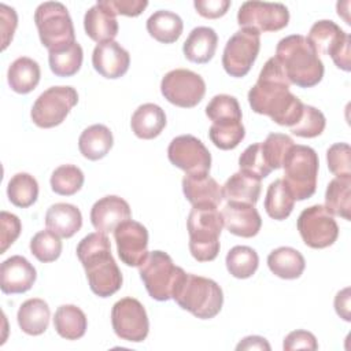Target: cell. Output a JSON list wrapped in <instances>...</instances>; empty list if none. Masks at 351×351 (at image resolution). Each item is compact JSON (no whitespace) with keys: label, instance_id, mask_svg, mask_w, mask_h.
Instances as JSON below:
<instances>
[{"label":"cell","instance_id":"obj_1","mask_svg":"<svg viewBox=\"0 0 351 351\" xmlns=\"http://www.w3.org/2000/svg\"><path fill=\"white\" fill-rule=\"evenodd\" d=\"M291 82L280 62L273 56L263 64L256 84L248 92V103L254 112L267 115L281 126L298 123L303 112L302 100L289 90Z\"/></svg>","mask_w":351,"mask_h":351},{"label":"cell","instance_id":"obj_2","mask_svg":"<svg viewBox=\"0 0 351 351\" xmlns=\"http://www.w3.org/2000/svg\"><path fill=\"white\" fill-rule=\"evenodd\" d=\"M77 256L82 263L90 291L99 298H108L122 287V273L112 258L107 234L95 232L77 245Z\"/></svg>","mask_w":351,"mask_h":351},{"label":"cell","instance_id":"obj_3","mask_svg":"<svg viewBox=\"0 0 351 351\" xmlns=\"http://www.w3.org/2000/svg\"><path fill=\"white\" fill-rule=\"evenodd\" d=\"M282 66L291 84L300 88L315 86L324 77V63L302 34H291L281 38L274 56Z\"/></svg>","mask_w":351,"mask_h":351},{"label":"cell","instance_id":"obj_4","mask_svg":"<svg viewBox=\"0 0 351 351\" xmlns=\"http://www.w3.org/2000/svg\"><path fill=\"white\" fill-rule=\"evenodd\" d=\"M171 299L200 319L214 318L223 304L222 289L214 280L189 273L181 276Z\"/></svg>","mask_w":351,"mask_h":351},{"label":"cell","instance_id":"obj_5","mask_svg":"<svg viewBox=\"0 0 351 351\" xmlns=\"http://www.w3.org/2000/svg\"><path fill=\"white\" fill-rule=\"evenodd\" d=\"M189 251L197 262L214 261L219 252L222 214L214 206H193L186 221Z\"/></svg>","mask_w":351,"mask_h":351},{"label":"cell","instance_id":"obj_6","mask_svg":"<svg viewBox=\"0 0 351 351\" xmlns=\"http://www.w3.org/2000/svg\"><path fill=\"white\" fill-rule=\"evenodd\" d=\"M318 165V155L311 147L293 144L288 151L282 162V180L295 200H306L314 195L317 189Z\"/></svg>","mask_w":351,"mask_h":351},{"label":"cell","instance_id":"obj_7","mask_svg":"<svg viewBox=\"0 0 351 351\" xmlns=\"http://www.w3.org/2000/svg\"><path fill=\"white\" fill-rule=\"evenodd\" d=\"M34 23L40 41L48 52L62 49L75 43L71 16L66 5L59 1L41 3L34 12Z\"/></svg>","mask_w":351,"mask_h":351},{"label":"cell","instance_id":"obj_8","mask_svg":"<svg viewBox=\"0 0 351 351\" xmlns=\"http://www.w3.org/2000/svg\"><path fill=\"white\" fill-rule=\"evenodd\" d=\"M138 273L148 295L155 300L166 302L171 299L176 284L185 271L173 263L169 254L156 250L148 252L144 262L138 266Z\"/></svg>","mask_w":351,"mask_h":351},{"label":"cell","instance_id":"obj_9","mask_svg":"<svg viewBox=\"0 0 351 351\" xmlns=\"http://www.w3.org/2000/svg\"><path fill=\"white\" fill-rule=\"evenodd\" d=\"M78 103V93L73 86H51L33 103L30 117L36 126L49 129L60 125L71 108Z\"/></svg>","mask_w":351,"mask_h":351},{"label":"cell","instance_id":"obj_10","mask_svg":"<svg viewBox=\"0 0 351 351\" xmlns=\"http://www.w3.org/2000/svg\"><path fill=\"white\" fill-rule=\"evenodd\" d=\"M307 40L317 52V55H329L339 69L350 71L351 38L333 21H317L310 27Z\"/></svg>","mask_w":351,"mask_h":351},{"label":"cell","instance_id":"obj_11","mask_svg":"<svg viewBox=\"0 0 351 351\" xmlns=\"http://www.w3.org/2000/svg\"><path fill=\"white\" fill-rule=\"evenodd\" d=\"M261 49V33L243 27L226 43L222 55V66L230 77L241 78L248 74Z\"/></svg>","mask_w":351,"mask_h":351},{"label":"cell","instance_id":"obj_12","mask_svg":"<svg viewBox=\"0 0 351 351\" xmlns=\"http://www.w3.org/2000/svg\"><path fill=\"white\" fill-rule=\"evenodd\" d=\"M163 97L182 108L197 106L206 93V82L197 73L186 69H176L165 74L160 81Z\"/></svg>","mask_w":351,"mask_h":351},{"label":"cell","instance_id":"obj_13","mask_svg":"<svg viewBox=\"0 0 351 351\" xmlns=\"http://www.w3.org/2000/svg\"><path fill=\"white\" fill-rule=\"evenodd\" d=\"M296 226L302 240L310 248H326L339 237L337 222L325 206L321 204L304 208L298 218Z\"/></svg>","mask_w":351,"mask_h":351},{"label":"cell","instance_id":"obj_14","mask_svg":"<svg viewBox=\"0 0 351 351\" xmlns=\"http://www.w3.org/2000/svg\"><path fill=\"white\" fill-rule=\"evenodd\" d=\"M111 324L115 335L122 340L141 343L148 336L147 311L134 298H123L112 306Z\"/></svg>","mask_w":351,"mask_h":351},{"label":"cell","instance_id":"obj_15","mask_svg":"<svg viewBox=\"0 0 351 351\" xmlns=\"http://www.w3.org/2000/svg\"><path fill=\"white\" fill-rule=\"evenodd\" d=\"M167 156L171 165L189 176L208 174L211 167V154L207 147L192 134L174 137L167 148Z\"/></svg>","mask_w":351,"mask_h":351},{"label":"cell","instance_id":"obj_16","mask_svg":"<svg viewBox=\"0 0 351 351\" xmlns=\"http://www.w3.org/2000/svg\"><path fill=\"white\" fill-rule=\"evenodd\" d=\"M289 22V11L281 3L245 1L237 12V23L259 33L278 32Z\"/></svg>","mask_w":351,"mask_h":351},{"label":"cell","instance_id":"obj_17","mask_svg":"<svg viewBox=\"0 0 351 351\" xmlns=\"http://www.w3.org/2000/svg\"><path fill=\"white\" fill-rule=\"evenodd\" d=\"M117 252L126 266L138 267L148 255V230L133 219L121 222L114 230Z\"/></svg>","mask_w":351,"mask_h":351},{"label":"cell","instance_id":"obj_18","mask_svg":"<svg viewBox=\"0 0 351 351\" xmlns=\"http://www.w3.org/2000/svg\"><path fill=\"white\" fill-rule=\"evenodd\" d=\"M223 226L234 236L254 237L259 233L262 218L254 204L241 202H226L222 211Z\"/></svg>","mask_w":351,"mask_h":351},{"label":"cell","instance_id":"obj_19","mask_svg":"<svg viewBox=\"0 0 351 351\" xmlns=\"http://www.w3.org/2000/svg\"><path fill=\"white\" fill-rule=\"evenodd\" d=\"M36 278V269L25 256H10L0 266V288L3 293H23L33 287Z\"/></svg>","mask_w":351,"mask_h":351},{"label":"cell","instance_id":"obj_20","mask_svg":"<svg viewBox=\"0 0 351 351\" xmlns=\"http://www.w3.org/2000/svg\"><path fill=\"white\" fill-rule=\"evenodd\" d=\"M93 69L104 78L115 80L126 74L130 66L129 52L117 41L97 44L92 53Z\"/></svg>","mask_w":351,"mask_h":351},{"label":"cell","instance_id":"obj_21","mask_svg":"<svg viewBox=\"0 0 351 351\" xmlns=\"http://www.w3.org/2000/svg\"><path fill=\"white\" fill-rule=\"evenodd\" d=\"M132 211L129 203L115 195H108L99 199L90 208V222L93 228L100 233L114 232L115 228L130 219Z\"/></svg>","mask_w":351,"mask_h":351},{"label":"cell","instance_id":"obj_22","mask_svg":"<svg viewBox=\"0 0 351 351\" xmlns=\"http://www.w3.org/2000/svg\"><path fill=\"white\" fill-rule=\"evenodd\" d=\"M84 29L88 37L97 44L112 41L119 30L117 14L106 0H100L85 12Z\"/></svg>","mask_w":351,"mask_h":351},{"label":"cell","instance_id":"obj_23","mask_svg":"<svg viewBox=\"0 0 351 351\" xmlns=\"http://www.w3.org/2000/svg\"><path fill=\"white\" fill-rule=\"evenodd\" d=\"M182 192L192 206L218 207L223 199L222 186L208 174H185L182 178Z\"/></svg>","mask_w":351,"mask_h":351},{"label":"cell","instance_id":"obj_24","mask_svg":"<svg viewBox=\"0 0 351 351\" xmlns=\"http://www.w3.org/2000/svg\"><path fill=\"white\" fill-rule=\"evenodd\" d=\"M45 226L59 237L70 239L81 229L82 214L74 204L56 203L45 213Z\"/></svg>","mask_w":351,"mask_h":351},{"label":"cell","instance_id":"obj_25","mask_svg":"<svg viewBox=\"0 0 351 351\" xmlns=\"http://www.w3.org/2000/svg\"><path fill=\"white\" fill-rule=\"evenodd\" d=\"M218 45V36L214 29L207 26H197L192 29L186 37L182 52L185 58L192 63H207L215 55Z\"/></svg>","mask_w":351,"mask_h":351},{"label":"cell","instance_id":"obj_26","mask_svg":"<svg viewBox=\"0 0 351 351\" xmlns=\"http://www.w3.org/2000/svg\"><path fill=\"white\" fill-rule=\"evenodd\" d=\"M166 122V114L158 104L145 103L134 110L130 126L138 138L152 140L162 133Z\"/></svg>","mask_w":351,"mask_h":351},{"label":"cell","instance_id":"obj_27","mask_svg":"<svg viewBox=\"0 0 351 351\" xmlns=\"http://www.w3.org/2000/svg\"><path fill=\"white\" fill-rule=\"evenodd\" d=\"M51 318L49 306L40 298L25 300L16 314V321L22 332L30 336H38L48 328Z\"/></svg>","mask_w":351,"mask_h":351},{"label":"cell","instance_id":"obj_28","mask_svg":"<svg viewBox=\"0 0 351 351\" xmlns=\"http://www.w3.org/2000/svg\"><path fill=\"white\" fill-rule=\"evenodd\" d=\"M222 195L226 202H241L255 206L261 195V180L240 170L226 180L222 186Z\"/></svg>","mask_w":351,"mask_h":351},{"label":"cell","instance_id":"obj_29","mask_svg":"<svg viewBox=\"0 0 351 351\" xmlns=\"http://www.w3.org/2000/svg\"><path fill=\"white\" fill-rule=\"evenodd\" d=\"M114 137L111 130L101 123L88 126L78 138V148L84 158L99 160L112 148Z\"/></svg>","mask_w":351,"mask_h":351},{"label":"cell","instance_id":"obj_30","mask_svg":"<svg viewBox=\"0 0 351 351\" xmlns=\"http://www.w3.org/2000/svg\"><path fill=\"white\" fill-rule=\"evenodd\" d=\"M41 70L38 63L27 56L15 59L7 71V81L10 88L21 95L32 92L40 82Z\"/></svg>","mask_w":351,"mask_h":351},{"label":"cell","instance_id":"obj_31","mask_svg":"<svg viewBox=\"0 0 351 351\" xmlns=\"http://www.w3.org/2000/svg\"><path fill=\"white\" fill-rule=\"evenodd\" d=\"M270 271L284 280H295L302 276L306 267L303 255L292 247H278L267 256Z\"/></svg>","mask_w":351,"mask_h":351},{"label":"cell","instance_id":"obj_32","mask_svg":"<svg viewBox=\"0 0 351 351\" xmlns=\"http://www.w3.org/2000/svg\"><path fill=\"white\" fill-rule=\"evenodd\" d=\"M53 328L66 340L81 339L88 328L85 313L74 304H62L53 315Z\"/></svg>","mask_w":351,"mask_h":351},{"label":"cell","instance_id":"obj_33","mask_svg":"<svg viewBox=\"0 0 351 351\" xmlns=\"http://www.w3.org/2000/svg\"><path fill=\"white\" fill-rule=\"evenodd\" d=\"M182 29V19L176 12L167 10L155 11L147 19V32L151 37L163 44L176 43L180 38Z\"/></svg>","mask_w":351,"mask_h":351},{"label":"cell","instance_id":"obj_34","mask_svg":"<svg viewBox=\"0 0 351 351\" xmlns=\"http://www.w3.org/2000/svg\"><path fill=\"white\" fill-rule=\"evenodd\" d=\"M351 177L333 178L325 192V208L332 214L350 221Z\"/></svg>","mask_w":351,"mask_h":351},{"label":"cell","instance_id":"obj_35","mask_svg":"<svg viewBox=\"0 0 351 351\" xmlns=\"http://www.w3.org/2000/svg\"><path fill=\"white\" fill-rule=\"evenodd\" d=\"M295 199L284 182V180L273 181L266 192L265 210L267 215L276 221H282L288 218L293 210Z\"/></svg>","mask_w":351,"mask_h":351},{"label":"cell","instance_id":"obj_36","mask_svg":"<svg viewBox=\"0 0 351 351\" xmlns=\"http://www.w3.org/2000/svg\"><path fill=\"white\" fill-rule=\"evenodd\" d=\"M84 51L82 47L75 41L62 49L51 51L48 55L49 69L58 77H71L82 66Z\"/></svg>","mask_w":351,"mask_h":351},{"label":"cell","instance_id":"obj_37","mask_svg":"<svg viewBox=\"0 0 351 351\" xmlns=\"http://www.w3.org/2000/svg\"><path fill=\"white\" fill-rule=\"evenodd\" d=\"M7 196L10 202L16 207H30L38 197L37 180L29 173H16L8 181Z\"/></svg>","mask_w":351,"mask_h":351},{"label":"cell","instance_id":"obj_38","mask_svg":"<svg viewBox=\"0 0 351 351\" xmlns=\"http://www.w3.org/2000/svg\"><path fill=\"white\" fill-rule=\"evenodd\" d=\"M226 269L236 278H250L259 266L256 251L248 245H234L226 254Z\"/></svg>","mask_w":351,"mask_h":351},{"label":"cell","instance_id":"obj_39","mask_svg":"<svg viewBox=\"0 0 351 351\" xmlns=\"http://www.w3.org/2000/svg\"><path fill=\"white\" fill-rule=\"evenodd\" d=\"M245 136V129L241 121H222L210 126L208 137L211 143L223 151L236 148Z\"/></svg>","mask_w":351,"mask_h":351},{"label":"cell","instance_id":"obj_40","mask_svg":"<svg viewBox=\"0 0 351 351\" xmlns=\"http://www.w3.org/2000/svg\"><path fill=\"white\" fill-rule=\"evenodd\" d=\"M49 182L55 193L62 196H71L82 188L84 173L74 165H62L53 170Z\"/></svg>","mask_w":351,"mask_h":351},{"label":"cell","instance_id":"obj_41","mask_svg":"<svg viewBox=\"0 0 351 351\" xmlns=\"http://www.w3.org/2000/svg\"><path fill=\"white\" fill-rule=\"evenodd\" d=\"M30 252L43 263L56 261L62 254L60 237L52 230H40L30 240Z\"/></svg>","mask_w":351,"mask_h":351},{"label":"cell","instance_id":"obj_42","mask_svg":"<svg viewBox=\"0 0 351 351\" xmlns=\"http://www.w3.org/2000/svg\"><path fill=\"white\" fill-rule=\"evenodd\" d=\"M206 115L213 123L222 121H241V108L234 96L215 95L206 106Z\"/></svg>","mask_w":351,"mask_h":351},{"label":"cell","instance_id":"obj_43","mask_svg":"<svg viewBox=\"0 0 351 351\" xmlns=\"http://www.w3.org/2000/svg\"><path fill=\"white\" fill-rule=\"evenodd\" d=\"M261 145L267 166L271 170H277L282 167V162L293 145V140L288 134L270 133L267 134L266 140L261 143Z\"/></svg>","mask_w":351,"mask_h":351},{"label":"cell","instance_id":"obj_44","mask_svg":"<svg viewBox=\"0 0 351 351\" xmlns=\"http://www.w3.org/2000/svg\"><path fill=\"white\" fill-rule=\"evenodd\" d=\"M326 125L325 115L313 106H303V112L296 125L291 128V133L298 137L313 138L319 136Z\"/></svg>","mask_w":351,"mask_h":351},{"label":"cell","instance_id":"obj_45","mask_svg":"<svg viewBox=\"0 0 351 351\" xmlns=\"http://www.w3.org/2000/svg\"><path fill=\"white\" fill-rule=\"evenodd\" d=\"M239 166H240V170L250 173L258 177L259 180L267 177L273 171L266 163L261 143L251 144L243 151V154L239 158Z\"/></svg>","mask_w":351,"mask_h":351},{"label":"cell","instance_id":"obj_46","mask_svg":"<svg viewBox=\"0 0 351 351\" xmlns=\"http://www.w3.org/2000/svg\"><path fill=\"white\" fill-rule=\"evenodd\" d=\"M328 167L336 177H351V149L347 143H336L326 151Z\"/></svg>","mask_w":351,"mask_h":351},{"label":"cell","instance_id":"obj_47","mask_svg":"<svg viewBox=\"0 0 351 351\" xmlns=\"http://www.w3.org/2000/svg\"><path fill=\"white\" fill-rule=\"evenodd\" d=\"M0 222H1V248L0 254H4L7 248L18 239L22 230V223L19 218L15 214H11L8 211H1L0 213Z\"/></svg>","mask_w":351,"mask_h":351},{"label":"cell","instance_id":"obj_48","mask_svg":"<svg viewBox=\"0 0 351 351\" xmlns=\"http://www.w3.org/2000/svg\"><path fill=\"white\" fill-rule=\"evenodd\" d=\"M282 348L285 351H292V350H317L318 348V343L315 336L308 332V330H303V329H298L293 330L291 333H288L284 339L282 343Z\"/></svg>","mask_w":351,"mask_h":351},{"label":"cell","instance_id":"obj_49","mask_svg":"<svg viewBox=\"0 0 351 351\" xmlns=\"http://www.w3.org/2000/svg\"><path fill=\"white\" fill-rule=\"evenodd\" d=\"M193 5L199 15L207 19H217L226 14L230 7L229 0H195Z\"/></svg>","mask_w":351,"mask_h":351},{"label":"cell","instance_id":"obj_50","mask_svg":"<svg viewBox=\"0 0 351 351\" xmlns=\"http://www.w3.org/2000/svg\"><path fill=\"white\" fill-rule=\"evenodd\" d=\"M0 18H1V36H3L1 49H5L14 37V33L18 25V16L14 8L5 4H0Z\"/></svg>","mask_w":351,"mask_h":351},{"label":"cell","instance_id":"obj_51","mask_svg":"<svg viewBox=\"0 0 351 351\" xmlns=\"http://www.w3.org/2000/svg\"><path fill=\"white\" fill-rule=\"evenodd\" d=\"M106 1L115 14L126 15V16L140 15L148 5V1L145 0H106Z\"/></svg>","mask_w":351,"mask_h":351},{"label":"cell","instance_id":"obj_52","mask_svg":"<svg viewBox=\"0 0 351 351\" xmlns=\"http://www.w3.org/2000/svg\"><path fill=\"white\" fill-rule=\"evenodd\" d=\"M335 310L340 315V318H343L344 321L348 322L351 319V315H350V288L348 287L337 292V295L335 298Z\"/></svg>","mask_w":351,"mask_h":351},{"label":"cell","instance_id":"obj_53","mask_svg":"<svg viewBox=\"0 0 351 351\" xmlns=\"http://www.w3.org/2000/svg\"><path fill=\"white\" fill-rule=\"evenodd\" d=\"M236 350H270V344L265 337L261 336H247L237 346Z\"/></svg>","mask_w":351,"mask_h":351}]
</instances>
